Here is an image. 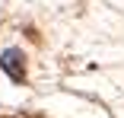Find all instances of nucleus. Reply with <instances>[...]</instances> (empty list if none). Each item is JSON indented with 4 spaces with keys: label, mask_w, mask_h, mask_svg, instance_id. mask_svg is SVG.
Masks as SVG:
<instances>
[{
    "label": "nucleus",
    "mask_w": 124,
    "mask_h": 118,
    "mask_svg": "<svg viewBox=\"0 0 124 118\" xmlns=\"http://www.w3.org/2000/svg\"><path fill=\"white\" fill-rule=\"evenodd\" d=\"M0 67H3L13 80H22V70H19V51H16V48L3 51V61H0Z\"/></svg>",
    "instance_id": "nucleus-1"
}]
</instances>
